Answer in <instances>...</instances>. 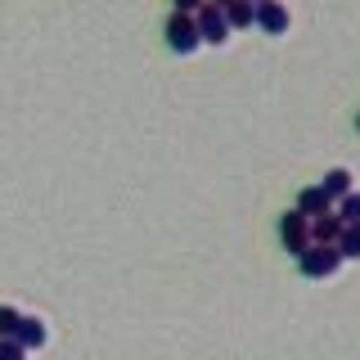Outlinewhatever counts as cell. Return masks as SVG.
Wrapping results in <instances>:
<instances>
[{
  "instance_id": "ba28073f",
  "label": "cell",
  "mask_w": 360,
  "mask_h": 360,
  "mask_svg": "<svg viewBox=\"0 0 360 360\" xmlns=\"http://www.w3.org/2000/svg\"><path fill=\"white\" fill-rule=\"evenodd\" d=\"M45 338H50V333H45V324H41V320H32V315H22V320H18V329H14V342H22L27 352L45 347Z\"/></svg>"
},
{
  "instance_id": "4fadbf2b",
  "label": "cell",
  "mask_w": 360,
  "mask_h": 360,
  "mask_svg": "<svg viewBox=\"0 0 360 360\" xmlns=\"http://www.w3.org/2000/svg\"><path fill=\"white\" fill-rule=\"evenodd\" d=\"M18 320H22V315H18L14 307H0V338H14V329H18Z\"/></svg>"
},
{
  "instance_id": "3957f363",
  "label": "cell",
  "mask_w": 360,
  "mask_h": 360,
  "mask_svg": "<svg viewBox=\"0 0 360 360\" xmlns=\"http://www.w3.org/2000/svg\"><path fill=\"white\" fill-rule=\"evenodd\" d=\"M279 239H284V248H288L292 257H302L311 248V217L302 207L284 212V217H279Z\"/></svg>"
},
{
  "instance_id": "5b68a950",
  "label": "cell",
  "mask_w": 360,
  "mask_h": 360,
  "mask_svg": "<svg viewBox=\"0 0 360 360\" xmlns=\"http://www.w3.org/2000/svg\"><path fill=\"white\" fill-rule=\"evenodd\" d=\"M288 9L279 5V0H257V27L266 32V37H284L288 32Z\"/></svg>"
},
{
  "instance_id": "277c9868",
  "label": "cell",
  "mask_w": 360,
  "mask_h": 360,
  "mask_svg": "<svg viewBox=\"0 0 360 360\" xmlns=\"http://www.w3.org/2000/svg\"><path fill=\"white\" fill-rule=\"evenodd\" d=\"M194 18H198V32H202V41H207V45H225V41H230L234 27H230V18H225L221 5H212V0H207Z\"/></svg>"
},
{
  "instance_id": "2e32d148",
  "label": "cell",
  "mask_w": 360,
  "mask_h": 360,
  "mask_svg": "<svg viewBox=\"0 0 360 360\" xmlns=\"http://www.w3.org/2000/svg\"><path fill=\"white\" fill-rule=\"evenodd\" d=\"M212 5H221V9H225V5H230V0H212Z\"/></svg>"
},
{
  "instance_id": "52a82bcc",
  "label": "cell",
  "mask_w": 360,
  "mask_h": 360,
  "mask_svg": "<svg viewBox=\"0 0 360 360\" xmlns=\"http://www.w3.org/2000/svg\"><path fill=\"white\" fill-rule=\"evenodd\" d=\"M297 207L307 212V217H324V212H333V198L324 194L320 185H307V189L297 194Z\"/></svg>"
},
{
  "instance_id": "8fae6325",
  "label": "cell",
  "mask_w": 360,
  "mask_h": 360,
  "mask_svg": "<svg viewBox=\"0 0 360 360\" xmlns=\"http://www.w3.org/2000/svg\"><path fill=\"white\" fill-rule=\"evenodd\" d=\"M338 248H342V257H360V221H352L342 230V239H338Z\"/></svg>"
},
{
  "instance_id": "8992f818",
  "label": "cell",
  "mask_w": 360,
  "mask_h": 360,
  "mask_svg": "<svg viewBox=\"0 0 360 360\" xmlns=\"http://www.w3.org/2000/svg\"><path fill=\"white\" fill-rule=\"evenodd\" d=\"M342 230H347V221L338 217V207L324 212V217H311V243H338Z\"/></svg>"
},
{
  "instance_id": "9c48e42d",
  "label": "cell",
  "mask_w": 360,
  "mask_h": 360,
  "mask_svg": "<svg viewBox=\"0 0 360 360\" xmlns=\"http://www.w3.org/2000/svg\"><path fill=\"white\" fill-rule=\"evenodd\" d=\"M225 18H230L234 32L252 27V22H257V0H230V5H225Z\"/></svg>"
},
{
  "instance_id": "e0dca14e",
  "label": "cell",
  "mask_w": 360,
  "mask_h": 360,
  "mask_svg": "<svg viewBox=\"0 0 360 360\" xmlns=\"http://www.w3.org/2000/svg\"><path fill=\"white\" fill-rule=\"evenodd\" d=\"M356 131H360V117H356Z\"/></svg>"
},
{
  "instance_id": "30bf717a",
  "label": "cell",
  "mask_w": 360,
  "mask_h": 360,
  "mask_svg": "<svg viewBox=\"0 0 360 360\" xmlns=\"http://www.w3.org/2000/svg\"><path fill=\"white\" fill-rule=\"evenodd\" d=\"M320 189H324V194H329L333 202H338V198H347V194H352V172H347V167H333V172L320 180Z\"/></svg>"
},
{
  "instance_id": "6da1fadb",
  "label": "cell",
  "mask_w": 360,
  "mask_h": 360,
  "mask_svg": "<svg viewBox=\"0 0 360 360\" xmlns=\"http://www.w3.org/2000/svg\"><path fill=\"white\" fill-rule=\"evenodd\" d=\"M347 257H342V248L338 243H311L307 252L297 257V270L307 279H329V275H338V266H342Z\"/></svg>"
},
{
  "instance_id": "7a4b0ae2",
  "label": "cell",
  "mask_w": 360,
  "mask_h": 360,
  "mask_svg": "<svg viewBox=\"0 0 360 360\" xmlns=\"http://www.w3.org/2000/svg\"><path fill=\"white\" fill-rule=\"evenodd\" d=\"M167 45H172L176 54H194L202 45V32H198V18L185 14V9H176L172 22H167Z\"/></svg>"
},
{
  "instance_id": "5bb4252c",
  "label": "cell",
  "mask_w": 360,
  "mask_h": 360,
  "mask_svg": "<svg viewBox=\"0 0 360 360\" xmlns=\"http://www.w3.org/2000/svg\"><path fill=\"white\" fill-rule=\"evenodd\" d=\"M27 356V347L14 342V338H0V360H22Z\"/></svg>"
},
{
  "instance_id": "7c38bea8",
  "label": "cell",
  "mask_w": 360,
  "mask_h": 360,
  "mask_svg": "<svg viewBox=\"0 0 360 360\" xmlns=\"http://www.w3.org/2000/svg\"><path fill=\"white\" fill-rule=\"evenodd\" d=\"M338 217H342L347 225H352V221H360V194H356V189H352L347 198H338Z\"/></svg>"
},
{
  "instance_id": "9a60e30c",
  "label": "cell",
  "mask_w": 360,
  "mask_h": 360,
  "mask_svg": "<svg viewBox=\"0 0 360 360\" xmlns=\"http://www.w3.org/2000/svg\"><path fill=\"white\" fill-rule=\"evenodd\" d=\"M202 5H207V0H176V9H185V14H198Z\"/></svg>"
}]
</instances>
